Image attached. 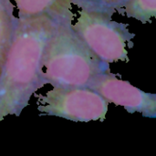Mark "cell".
<instances>
[{
    "mask_svg": "<svg viewBox=\"0 0 156 156\" xmlns=\"http://www.w3.org/2000/svg\"><path fill=\"white\" fill-rule=\"evenodd\" d=\"M58 19L49 15L18 18L0 73V122L20 116L32 96L47 84L42 56Z\"/></svg>",
    "mask_w": 156,
    "mask_h": 156,
    "instance_id": "1",
    "label": "cell"
},
{
    "mask_svg": "<svg viewBox=\"0 0 156 156\" xmlns=\"http://www.w3.org/2000/svg\"><path fill=\"white\" fill-rule=\"evenodd\" d=\"M44 78L53 87H89L94 79L111 70L87 46L69 18L58 19L42 56Z\"/></svg>",
    "mask_w": 156,
    "mask_h": 156,
    "instance_id": "2",
    "label": "cell"
},
{
    "mask_svg": "<svg viewBox=\"0 0 156 156\" xmlns=\"http://www.w3.org/2000/svg\"><path fill=\"white\" fill-rule=\"evenodd\" d=\"M78 17L72 27L87 46L103 62H129V48L133 47L135 34L128 24L112 19L116 12L98 0H73Z\"/></svg>",
    "mask_w": 156,
    "mask_h": 156,
    "instance_id": "3",
    "label": "cell"
},
{
    "mask_svg": "<svg viewBox=\"0 0 156 156\" xmlns=\"http://www.w3.org/2000/svg\"><path fill=\"white\" fill-rule=\"evenodd\" d=\"M39 116H55L77 122H103L110 102L90 87H53L39 95Z\"/></svg>",
    "mask_w": 156,
    "mask_h": 156,
    "instance_id": "4",
    "label": "cell"
},
{
    "mask_svg": "<svg viewBox=\"0 0 156 156\" xmlns=\"http://www.w3.org/2000/svg\"><path fill=\"white\" fill-rule=\"evenodd\" d=\"M90 88L100 93L110 103L123 107L129 113H140L145 118H156V94L134 87L120 80L111 70L98 75Z\"/></svg>",
    "mask_w": 156,
    "mask_h": 156,
    "instance_id": "5",
    "label": "cell"
},
{
    "mask_svg": "<svg viewBox=\"0 0 156 156\" xmlns=\"http://www.w3.org/2000/svg\"><path fill=\"white\" fill-rule=\"evenodd\" d=\"M73 0H15L17 17L27 18L40 15H49L57 19L73 20Z\"/></svg>",
    "mask_w": 156,
    "mask_h": 156,
    "instance_id": "6",
    "label": "cell"
},
{
    "mask_svg": "<svg viewBox=\"0 0 156 156\" xmlns=\"http://www.w3.org/2000/svg\"><path fill=\"white\" fill-rule=\"evenodd\" d=\"M11 0H0V73L5 62L15 32L17 17Z\"/></svg>",
    "mask_w": 156,
    "mask_h": 156,
    "instance_id": "7",
    "label": "cell"
},
{
    "mask_svg": "<svg viewBox=\"0 0 156 156\" xmlns=\"http://www.w3.org/2000/svg\"><path fill=\"white\" fill-rule=\"evenodd\" d=\"M115 11L143 24L151 23L156 16V0H126Z\"/></svg>",
    "mask_w": 156,
    "mask_h": 156,
    "instance_id": "8",
    "label": "cell"
},
{
    "mask_svg": "<svg viewBox=\"0 0 156 156\" xmlns=\"http://www.w3.org/2000/svg\"><path fill=\"white\" fill-rule=\"evenodd\" d=\"M99 2L110 6V7H112L114 9H116L117 7H119L121 5H122L126 0H98Z\"/></svg>",
    "mask_w": 156,
    "mask_h": 156,
    "instance_id": "9",
    "label": "cell"
}]
</instances>
